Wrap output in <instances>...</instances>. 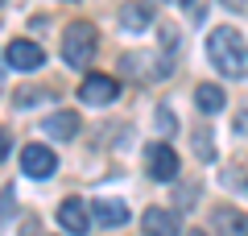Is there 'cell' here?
Returning <instances> with one entry per match:
<instances>
[{
	"label": "cell",
	"instance_id": "obj_1",
	"mask_svg": "<svg viewBox=\"0 0 248 236\" xmlns=\"http://www.w3.org/2000/svg\"><path fill=\"white\" fill-rule=\"evenodd\" d=\"M207 58L223 79H248V46L232 25H215L207 34Z\"/></svg>",
	"mask_w": 248,
	"mask_h": 236
},
{
	"label": "cell",
	"instance_id": "obj_2",
	"mask_svg": "<svg viewBox=\"0 0 248 236\" xmlns=\"http://www.w3.org/2000/svg\"><path fill=\"white\" fill-rule=\"evenodd\" d=\"M95 50H99V29L91 21H71L66 34H62V58H66V67H75V70L91 67Z\"/></svg>",
	"mask_w": 248,
	"mask_h": 236
},
{
	"label": "cell",
	"instance_id": "obj_3",
	"mask_svg": "<svg viewBox=\"0 0 248 236\" xmlns=\"http://www.w3.org/2000/svg\"><path fill=\"white\" fill-rule=\"evenodd\" d=\"M116 91H120V83H116L112 75H104V70H91V75L79 83V100H83V104H95V108L112 104Z\"/></svg>",
	"mask_w": 248,
	"mask_h": 236
},
{
	"label": "cell",
	"instance_id": "obj_4",
	"mask_svg": "<svg viewBox=\"0 0 248 236\" xmlns=\"http://www.w3.org/2000/svg\"><path fill=\"white\" fill-rule=\"evenodd\" d=\"M145 170L153 183H174L178 178V153L170 145H149L145 149Z\"/></svg>",
	"mask_w": 248,
	"mask_h": 236
},
{
	"label": "cell",
	"instance_id": "obj_5",
	"mask_svg": "<svg viewBox=\"0 0 248 236\" xmlns=\"http://www.w3.org/2000/svg\"><path fill=\"white\" fill-rule=\"evenodd\" d=\"M91 219H95V216H91V207L83 199H62L58 203V224L66 228L71 236H87L91 232Z\"/></svg>",
	"mask_w": 248,
	"mask_h": 236
},
{
	"label": "cell",
	"instance_id": "obj_6",
	"mask_svg": "<svg viewBox=\"0 0 248 236\" xmlns=\"http://www.w3.org/2000/svg\"><path fill=\"white\" fill-rule=\"evenodd\" d=\"M21 170H25L29 178H50L54 170H58V157H54L50 145H25L21 149Z\"/></svg>",
	"mask_w": 248,
	"mask_h": 236
},
{
	"label": "cell",
	"instance_id": "obj_7",
	"mask_svg": "<svg viewBox=\"0 0 248 236\" xmlns=\"http://www.w3.org/2000/svg\"><path fill=\"white\" fill-rule=\"evenodd\" d=\"M4 58H9L13 70H37V67L46 62V50H42L37 42H29V37H17V42H9Z\"/></svg>",
	"mask_w": 248,
	"mask_h": 236
},
{
	"label": "cell",
	"instance_id": "obj_8",
	"mask_svg": "<svg viewBox=\"0 0 248 236\" xmlns=\"http://www.w3.org/2000/svg\"><path fill=\"white\" fill-rule=\"evenodd\" d=\"M211 232L215 236H248V211L232 207V203L215 207L211 211Z\"/></svg>",
	"mask_w": 248,
	"mask_h": 236
},
{
	"label": "cell",
	"instance_id": "obj_9",
	"mask_svg": "<svg viewBox=\"0 0 248 236\" xmlns=\"http://www.w3.org/2000/svg\"><path fill=\"white\" fill-rule=\"evenodd\" d=\"M141 232L145 236H178V216L166 207H149L141 216Z\"/></svg>",
	"mask_w": 248,
	"mask_h": 236
},
{
	"label": "cell",
	"instance_id": "obj_10",
	"mask_svg": "<svg viewBox=\"0 0 248 236\" xmlns=\"http://www.w3.org/2000/svg\"><path fill=\"white\" fill-rule=\"evenodd\" d=\"M91 216H95L104 228H124L128 224V207H124L120 199H95L91 203Z\"/></svg>",
	"mask_w": 248,
	"mask_h": 236
},
{
	"label": "cell",
	"instance_id": "obj_11",
	"mask_svg": "<svg viewBox=\"0 0 248 236\" xmlns=\"http://www.w3.org/2000/svg\"><path fill=\"white\" fill-rule=\"evenodd\" d=\"M120 25L133 29V34L149 29L153 25V4H149V0H133V4H124V9H120Z\"/></svg>",
	"mask_w": 248,
	"mask_h": 236
},
{
	"label": "cell",
	"instance_id": "obj_12",
	"mask_svg": "<svg viewBox=\"0 0 248 236\" xmlns=\"http://www.w3.org/2000/svg\"><path fill=\"white\" fill-rule=\"evenodd\" d=\"M42 133L46 137H58V141H75L79 137V116L75 112H54L50 120L42 124Z\"/></svg>",
	"mask_w": 248,
	"mask_h": 236
},
{
	"label": "cell",
	"instance_id": "obj_13",
	"mask_svg": "<svg viewBox=\"0 0 248 236\" xmlns=\"http://www.w3.org/2000/svg\"><path fill=\"white\" fill-rule=\"evenodd\" d=\"M195 104H199L203 116H211V112H219V108L228 104V96H223L219 83H199V87H195Z\"/></svg>",
	"mask_w": 248,
	"mask_h": 236
},
{
	"label": "cell",
	"instance_id": "obj_14",
	"mask_svg": "<svg viewBox=\"0 0 248 236\" xmlns=\"http://www.w3.org/2000/svg\"><path fill=\"white\" fill-rule=\"evenodd\" d=\"M207 137H211V133H203V129L195 133V149H199V157H215V149H211V141H207Z\"/></svg>",
	"mask_w": 248,
	"mask_h": 236
},
{
	"label": "cell",
	"instance_id": "obj_15",
	"mask_svg": "<svg viewBox=\"0 0 248 236\" xmlns=\"http://www.w3.org/2000/svg\"><path fill=\"white\" fill-rule=\"evenodd\" d=\"M9 145H13V141H9V133H0V162L9 157Z\"/></svg>",
	"mask_w": 248,
	"mask_h": 236
},
{
	"label": "cell",
	"instance_id": "obj_16",
	"mask_svg": "<svg viewBox=\"0 0 248 236\" xmlns=\"http://www.w3.org/2000/svg\"><path fill=\"white\" fill-rule=\"evenodd\" d=\"M236 129H240V133H248V108H244V112L236 116Z\"/></svg>",
	"mask_w": 248,
	"mask_h": 236
},
{
	"label": "cell",
	"instance_id": "obj_17",
	"mask_svg": "<svg viewBox=\"0 0 248 236\" xmlns=\"http://www.w3.org/2000/svg\"><path fill=\"white\" fill-rule=\"evenodd\" d=\"M170 4H190V0H170Z\"/></svg>",
	"mask_w": 248,
	"mask_h": 236
},
{
	"label": "cell",
	"instance_id": "obj_18",
	"mask_svg": "<svg viewBox=\"0 0 248 236\" xmlns=\"http://www.w3.org/2000/svg\"><path fill=\"white\" fill-rule=\"evenodd\" d=\"M186 236H207V232H186Z\"/></svg>",
	"mask_w": 248,
	"mask_h": 236
},
{
	"label": "cell",
	"instance_id": "obj_19",
	"mask_svg": "<svg viewBox=\"0 0 248 236\" xmlns=\"http://www.w3.org/2000/svg\"><path fill=\"white\" fill-rule=\"evenodd\" d=\"M0 75H4V70H0Z\"/></svg>",
	"mask_w": 248,
	"mask_h": 236
},
{
	"label": "cell",
	"instance_id": "obj_20",
	"mask_svg": "<svg viewBox=\"0 0 248 236\" xmlns=\"http://www.w3.org/2000/svg\"><path fill=\"white\" fill-rule=\"evenodd\" d=\"M0 4H4V0H0Z\"/></svg>",
	"mask_w": 248,
	"mask_h": 236
}]
</instances>
